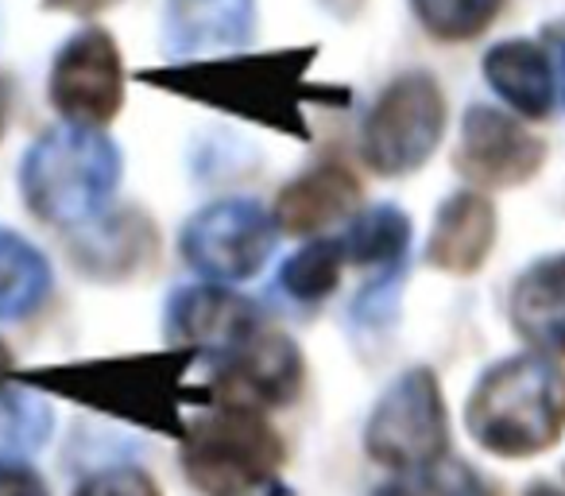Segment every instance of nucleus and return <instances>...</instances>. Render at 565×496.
Returning a JSON list of instances; mask_svg holds the SVG:
<instances>
[{
	"mask_svg": "<svg viewBox=\"0 0 565 496\" xmlns=\"http://www.w3.org/2000/svg\"><path fill=\"white\" fill-rule=\"evenodd\" d=\"M500 218L484 190H457L438 205L430 241H426V264L446 276H472L492 256Z\"/></svg>",
	"mask_w": 565,
	"mask_h": 496,
	"instance_id": "obj_15",
	"label": "nucleus"
},
{
	"mask_svg": "<svg viewBox=\"0 0 565 496\" xmlns=\"http://www.w3.org/2000/svg\"><path fill=\"white\" fill-rule=\"evenodd\" d=\"M264 323L259 307L244 295H236L228 284H194L182 287L167 303L163 334L171 346L190 353H225L236 338Z\"/></svg>",
	"mask_w": 565,
	"mask_h": 496,
	"instance_id": "obj_13",
	"label": "nucleus"
},
{
	"mask_svg": "<svg viewBox=\"0 0 565 496\" xmlns=\"http://www.w3.org/2000/svg\"><path fill=\"white\" fill-rule=\"evenodd\" d=\"M361 202V179L338 159H322L275 194L271 221L282 236H318L322 229L353 218Z\"/></svg>",
	"mask_w": 565,
	"mask_h": 496,
	"instance_id": "obj_14",
	"label": "nucleus"
},
{
	"mask_svg": "<svg viewBox=\"0 0 565 496\" xmlns=\"http://www.w3.org/2000/svg\"><path fill=\"white\" fill-rule=\"evenodd\" d=\"M508 315L531 353L565 361V253L542 256L515 279Z\"/></svg>",
	"mask_w": 565,
	"mask_h": 496,
	"instance_id": "obj_16",
	"label": "nucleus"
},
{
	"mask_svg": "<svg viewBox=\"0 0 565 496\" xmlns=\"http://www.w3.org/2000/svg\"><path fill=\"white\" fill-rule=\"evenodd\" d=\"M307 388V357L291 334L271 323H256L244 338H236L225 353H217V372L210 380V400L228 408L279 411L291 408Z\"/></svg>",
	"mask_w": 565,
	"mask_h": 496,
	"instance_id": "obj_8",
	"label": "nucleus"
},
{
	"mask_svg": "<svg viewBox=\"0 0 565 496\" xmlns=\"http://www.w3.org/2000/svg\"><path fill=\"white\" fill-rule=\"evenodd\" d=\"M318 48L267 51L241 59H202V63H174L159 71H143L140 82L159 86L174 97L233 113L252 125L307 140V102L315 97L307 71Z\"/></svg>",
	"mask_w": 565,
	"mask_h": 496,
	"instance_id": "obj_2",
	"label": "nucleus"
},
{
	"mask_svg": "<svg viewBox=\"0 0 565 496\" xmlns=\"http://www.w3.org/2000/svg\"><path fill=\"white\" fill-rule=\"evenodd\" d=\"M17 377V361H12V349L0 338V395L9 392V380Z\"/></svg>",
	"mask_w": 565,
	"mask_h": 496,
	"instance_id": "obj_29",
	"label": "nucleus"
},
{
	"mask_svg": "<svg viewBox=\"0 0 565 496\" xmlns=\"http://www.w3.org/2000/svg\"><path fill=\"white\" fill-rule=\"evenodd\" d=\"M47 94L66 125L105 128L125 109V63L105 28H82L63 43L51 66Z\"/></svg>",
	"mask_w": 565,
	"mask_h": 496,
	"instance_id": "obj_10",
	"label": "nucleus"
},
{
	"mask_svg": "<svg viewBox=\"0 0 565 496\" xmlns=\"http://www.w3.org/2000/svg\"><path fill=\"white\" fill-rule=\"evenodd\" d=\"M418 24L438 43H469L500 20L503 0H411Z\"/></svg>",
	"mask_w": 565,
	"mask_h": 496,
	"instance_id": "obj_22",
	"label": "nucleus"
},
{
	"mask_svg": "<svg viewBox=\"0 0 565 496\" xmlns=\"http://www.w3.org/2000/svg\"><path fill=\"white\" fill-rule=\"evenodd\" d=\"M484 78L523 120H546L557 109L554 66L546 48L531 40H503L484 55Z\"/></svg>",
	"mask_w": 565,
	"mask_h": 496,
	"instance_id": "obj_17",
	"label": "nucleus"
},
{
	"mask_svg": "<svg viewBox=\"0 0 565 496\" xmlns=\"http://www.w3.org/2000/svg\"><path fill=\"white\" fill-rule=\"evenodd\" d=\"M364 450L395 473L423 469L449 454L446 395L430 369H411L384 388L364 426Z\"/></svg>",
	"mask_w": 565,
	"mask_h": 496,
	"instance_id": "obj_7",
	"label": "nucleus"
},
{
	"mask_svg": "<svg viewBox=\"0 0 565 496\" xmlns=\"http://www.w3.org/2000/svg\"><path fill=\"white\" fill-rule=\"evenodd\" d=\"M446 136V94L426 71H407L380 94L361 128V156L380 179H403L430 163Z\"/></svg>",
	"mask_w": 565,
	"mask_h": 496,
	"instance_id": "obj_6",
	"label": "nucleus"
},
{
	"mask_svg": "<svg viewBox=\"0 0 565 496\" xmlns=\"http://www.w3.org/2000/svg\"><path fill=\"white\" fill-rule=\"evenodd\" d=\"M472 442L492 457H539L565 431V372L554 357L515 353L492 365L465 403Z\"/></svg>",
	"mask_w": 565,
	"mask_h": 496,
	"instance_id": "obj_3",
	"label": "nucleus"
},
{
	"mask_svg": "<svg viewBox=\"0 0 565 496\" xmlns=\"http://www.w3.org/2000/svg\"><path fill=\"white\" fill-rule=\"evenodd\" d=\"M341 272H345V253H341V241L330 236H315L310 244H302L299 253H291L279 268V287L291 295L302 307H318L326 303L341 284Z\"/></svg>",
	"mask_w": 565,
	"mask_h": 496,
	"instance_id": "obj_21",
	"label": "nucleus"
},
{
	"mask_svg": "<svg viewBox=\"0 0 565 496\" xmlns=\"http://www.w3.org/2000/svg\"><path fill=\"white\" fill-rule=\"evenodd\" d=\"M120 148L105 128L58 125L32 144L20 167L24 202L43 225H82L109 210V198L120 182Z\"/></svg>",
	"mask_w": 565,
	"mask_h": 496,
	"instance_id": "obj_4",
	"label": "nucleus"
},
{
	"mask_svg": "<svg viewBox=\"0 0 565 496\" xmlns=\"http://www.w3.org/2000/svg\"><path fill=\"white\" fill-rule=\"evenodd\" d=\"M71 264L89 279L125 284L159 261V229L136 205L128 210H102L97 218L66 229Z\"/></svg>",
	"mask_w": 565,
	"mask_h": 496,
	"instance_id": "obj_12",
	"label": "nucleus"
},
{
	"mask_svg": "<svg viewBox=\"0 0 565 496\" xmlns=\"http://www.w3.org/2000/svg\"><path fill=\"white\" fill-rule=\"evenodd\" d=\"M194 357L198 353H190V349L171 346L156 349V353L94 357V361L17 372V380L24 388L63 395V400L82 403L89 411L120 419V423L182 439V431H186L182 408L198 395L194 388H186V372Z\"/></svg>",
	"mask_w": 565,
	"mask_h": 496,
	"instance_id": "obj_1",
	"label": "nucleus"
},
{
	"mask_svg": "<svg viewBox=\"0 0 565 496\" xmlns=\"http://www.w3.org/2000/svg\"><path fill=\"white\" fill-rule=\"evenodd\" d=\"M74 496H163V488L156 485L151 473L136 469V465H113V469L82 481Z\"/></svg>",
	"mask_w": 565,
	"mask_h": 496,
	"instance_id": "obj_25",
	"label": "nucleus"
},
{
	"mask_svg": "<svg viewBox=\"0 0 565 496\" xmlns=\"http://www.w3.org/2000/svg\"><path fill=\"white\" fill-rule=\"evenodd\" d=\"M4 117H9V82L0 78V136H4Z\"/></svg>",
	"mask_w": 565,
	"mask_h": 496,
	"instance_id": "obj_31",
	"label": "nucleus"
},
{
	"mask_svg": "<svg viewBox=\"0 0 565 496\" xmlns=\"http://www.w3.org/2000/svg\"><path fill=\"white\" fill-rule=\"evenodd\" d=\"M372 496H495V488L488 485L472 465H465L446 454L434 465L399 473L395 481L380 485Z\"/></svg>",
	"mask_w": 565,
	"mask_h": 496,
	"instance_id": "obj_23",
	"label": "nucleus"
},
{
	"mask_svg": "<svg viewBox=\"0 0 565 496\" xmlns=\"http://www.w3.org/2000/svg\"><path fill=\"white\" fill-rule=\"evenodd\" d=\"M411 249V218L399 205H372V210H356L341 236V253L345 264H361V268L380 272H399L403 256Z\"/></svg>",
	"mask_w": 565,
	"mask_h": 496,
	"instance_id": "obj_18",
	"label": "nucleus"
},
{
	"mask_svg": "<svg viewBox=\"0 0 565 496\" xmlns=\"http://www.w3.org/2000/svg\"><path fill=\"white\" fill-rule=\"evenodd\" d=\"M271 213L248 198H225L198 210L182 229V261L210 284H244L252 279L275 249Z\"/></svg>",
	"mask_w": 565,
	"mask_h": 496,
	"instance_id": "obj_9",
	"label": "nucleus"
},
{
	"mask_svg": "<svg viewBox=\"0 0 565 496\" xmlns=\"http://www.w3.org/2000/svg\"><path fill=\"white\" fill-rule=\"evenodd\" d=\"M182 473L202 496L279 493L287 442L264 411L213 403L182 431Z\"/></svg>",
	"mask_w": 565,
	"mask_h": 496,
	"instance_id": "obj_5",
	"label": "nucleus"
},
{
	"mask_svg": "<svg viewBox=\"0 0 565 496\" xmlns=\"http://www.w3.org/2000/svg\"><path fill=\"white\" fill-rule=\"evenodd\" d=\"M252 0H171L167 9V32L171 51H198L210 43H233L248 32Z\"/></svg>",
	"mask_w": 565,
	"mask_h": 496,
	"instance_id": "obj_19",
	"label": "nucleus"
},
{
	"mask_svg": "<svg viewBox=\"0 0 565 496\" xmlns=\"http://www.w3.org/2000/svg\"><path fill=\"white\" fill-rule=\"evenodd\" d=\"M117 0H43L47 12H71V17H97V12L113 9Z\"/></svg>",
	"mask_w": 565,
	"mask_h": 496,
	"instance_id": "obj_28",
	"label": "nucleus"
},
{
	"mask_svg": "<svg viewBox=\"0 0 565 496\" xmlns=\"http://www.w3.org/2000/svg\"><path fill=\"white\" fill-rule=\"evenodd\" d=\"M51 264L12 229H0V318H28L47 303Z\"/></svg>",
	"mask_w": 565,
	"mask_h": 496,
	"instance_id": "obj_20",
	"label": "nucleus"
},
{
	"mask_svg": "<svg viewBox=\"0 0 565 496\" xmlns=\"http://www.w3.org/2000/svg\"><path fill=\"white\" fill-rule=\"evenodd\" d=\"M542 163H546V140L523 120L492 105H472L465 113L454 167L472 190H515L531 182Z\"/></svg>",
	"mask_w": 565,
	"mask_h": 496,
	"instance_id": "obj_11",
	"label": "nucleus"
},
{
	"mask_svg": "<svg viewBox=\"0 0 565 496\" xmlns=\"http://www.w3.org/2000/svg\"><path fill=\"white\" fill-rule=\"evenodd\" d=\"M523 496H565V488H557V485H550V481H534L531 488H526Z\"/></svg>",
	"mask_w": 565,
	"mask_h": 496,
	"instance_id": "obj_30",
	"label": "nucleus"
},
{
	"mask_svg": "<svg viewBox=\"0 0 565 496\" xmlns=\"http://www.w3.org/2000/svg\"><path fill=\"white\" fill-rule=\"evenodd\" d=\"M542 48H546V59L554 66V86H557V105H565V20H554V24L542 28Z\"/></svg>",
	"mask_w": 565,
	"mask_h": 496,
	"instance_id": "obj_27",
	"label": "nucleus"
},
{
	"mask_svg": "<svg viewBox=\"0 0 565 496\" xmlns=\"http://www.w3.org/2000/svg\"><path fill=\"white\" fill-rule=\"evenodd\" d=\"M55 415L43 400L28 395H0V462H24L32 450L51 439Z\"/></svg>",
	"mask_w": 565,
	"mask_h": 496,
	"instance_id": "obj_24",
	"label": "nucleus"
},
{
	"mask_svg": "<svg viewBox=\"0 0 565 496\" xmlns=\"http://www.w3.org/2000/svg\"><path fill=\"white\" fill-rule=\"evenodd\" d=\"M0 496H51L47 481L28 462H0Z\"/></svg>",
	"mask_w": 565,
	"mask_h": 496,
	"instance_id": "obj_26",
	"label": "nucleus"
}]
</instances>
